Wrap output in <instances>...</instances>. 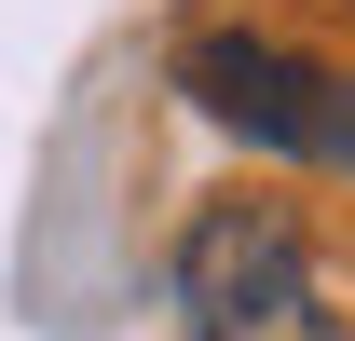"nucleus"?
<instances>
[{"mask_svg": "<svg viewBox=\"0 0 355 341\" xmlns=\"http://www.w3.org/2000/svg\"><path fill=\"white\" fill-rule=\"evenodd\" d=\"M178 341H355L287 205H205L178 232Z\"/></svg>", "mask_w": 355, "mask_h": 341, "instance_id": "nucleus-1", "label": "nucleus"}, {"mask_svg": "<svg viewBox=\"0 0 355 341\" xmlns=\"http://www.w3.org/2000/svg\"><path fill=\"white\" fill-rule=\"evenodd\" d=\"M178 96H191L219 137L273 150V164H328V110H342V69H314V55L260 42V28H205V42L178 55Z\"/></svg>", "mask_w": 355, "mask_h": 341, "instance_id": "nucleus-2", "label": "nucleus"}, {"mask_svg": "<svg viewBox=\"0 0 355 341\" xmlns=\"http://www.w3.org/2000/svg\"><path fill=\"white\" fill-rule=\"evenodd\" d=\"M328 164L355 177V69H342V110H328Z\"/></svg>", "mask_w": 355, "mask_h": 341, "instance_id": "nucleus-3", "label": "nucleus"}]
</instances>
